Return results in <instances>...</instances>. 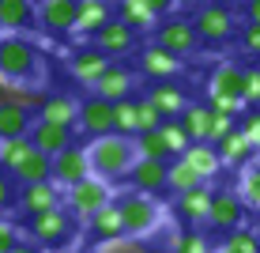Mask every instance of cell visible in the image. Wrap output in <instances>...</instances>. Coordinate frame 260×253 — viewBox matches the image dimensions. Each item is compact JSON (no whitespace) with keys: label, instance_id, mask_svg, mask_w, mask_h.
<instances>
[{"label":"cell","instance_id":"1","mask_svg":"<svg viewBox=\"0 0 260 253\" xmlns=\"http://www.w3.org/2000/svg\"><path fill=\"white\" fill-rule=\"evenodd\" d=\"M87 159H91V174L106 178V182H117V178H128L132 162H136V148H132V136L106 132V136L91 140Z\"/></svg>","mask_w":260,"mask_h":253},{"label":"cell","instance_id":"2","mask_svg":"<svg viewBox=\"0 0 260 253\" xmlns=\"http://www.w3.org/2000/svg\"><path fill=\"white\" fill-rule=\"evenodd\" d=\"M110 201H113L110 182H106V178H98V174H87L83 182H76V185L64 189V196H60V208H64L72 219H91L98 208L110 204Z\"/></svg>","mask_w":260,"mask_h":253},{"label":"cell","instance_id":"3","mask_svg":"<svg viewBox=\"0 0 260 253\" xmlns=\"http://www.w3.org/2000/svg\"><path fill=\"white\" fill-rule=\"evenodd\" d=\"M0 76L15 79V83L38 79V49L26 38H15V34L0 38Z\"/></svg>","mask_w":260,"mask_h":253},{"label":"cell","instance_id":"4","mask_svg":"<svg viewBox=\"0 0 260 253\" xmlns=\"http://www.w3.org/2000/svg\"><path fill=\"white\" fill-rule=\"evenodd\" d=\"M117 212H121L124 234H132V238H143V234L158 231V219H162L158 204L151 201V196H143V193H124V196H117Z\"/></svg>","mask_w":260,"mask_h":253},{"label":"cell","instance_id":"5","mask_svg":"<svg viewBox=\"0 0 260 253\" xmlns=\"http://www.w3.org/2000/svg\"><path fill=\"white\" fill-rule=\"evenodd\" d=\"M72 234V215L64 212V208H53V212H42L30 219V242L38 249H57L64 246Z\"/></svg>","mask_w":260,"mask_h":253},{"label":"cell","instance_id":"6","mask_svg":"<svg viewBox=\"0 0 260 253\" xmlns=\"http://www.w3.org/2000/svg\"><path fill=\"white\" fill-rule=\"evenodd\" d=\"M87 174H91V159H87V148H79V144H68L64 151H57V155H53L49 182H57L60 189L83 182Z\"/></svg>","mask_w":260,"mask_h":253},{"label":"cell","instance_id":"7","mask_svg":"<svg viewBox=\"0 0 260 253\" xmlns=\"http://www.w3.org/2000/svg\"><path fill=\"white\" fill-rule=\"evenodd\" d=\"M245 215H249V208L241 204L238 193H211V208H208V219L204 223L230 234L234 227H245Z\"/></svg>","mask_w":260,"mask_h":253},{"label":"cell","instance_id":"8","mask_svg":"<svg viewBox=\"0 0 260 253\" xmlns=\"http://www.w3.org/2000/svg\"><path fill=\"white\" fill-rule=\"evenodd\" d=\"M60 196H64V189L57 182H34V185H23L19 193H15V204L34 219V215H42V212L60 208Z\"/></svg>","mask_w":260,"mask_h":253},{"label":"cell","instance_id":"9","mask_svg":"<svg viewBox=\"0 0 260 253\" xmlns=\"http://www.w3.org/2000/svg\"><path fill=\"white\" fill-rule=\"evenodd\" d=\"M76 125L87 132V136H106V132H113V102H106V98H83L79 102V114H76Z\"/></svg>","mask_w":260,"mask_h":253},{"label":"cell","instance_id":"10","mask_svg":"<svg viewBox=\"0 0 260 253\" xmlns=\"http://www.w3.org/2000/svg\"><path fill=\"white\" fill-rule=\"evenodd\" d=\"M196 26L189 19H170L158 26V38L155 46H162L166 53H174V57H189V53H196Z\"/></svg>","mask_w":260,"mask_h":253},{"label":"cell","instance_id":"11","mask_svg":"<svg viewBox=\"0 0 260 253\" xmlns=\"http://www.w3.org/2000/svg\"><path fill=\"white\" fill-rule=\"evenodd\" d=\"M132 46H136V31L124 26L117 15H113L102 31H94V49L106 53V57H124V53H132Z\"/></svg>","mask_w":260,"mask_h":253},{"label":"cell","instance_id":"12","mask_svg":"<svg viewBox=\"0 0 260 253\" xmlns=\"http://www.w3.org/2000/svg\"><path fill=\"white\" fill-rule=\"evenodd\" d=\"M211 193H215V189H211L208 182L196 185V189H189V193H177V201H174L177 219H181L185 227L204 223V219H208V208H211Z\"/></svg>","mask_w":260,"mask_h":253},{"label":"cell","instance_id":"13","mask_svg":"<svg viewBox=\"0 0 260 253\" xmlns=\"http://www.w3.org/2000/svg\"><path fill=\"white\" fill-rule=\"evenodd\" d=\"M26 140H30L34 151H42V155H57V151H64L72 144V129L64 125H49V121H30V132H26Z\"/></svg>","mask_w":260,"mask_h":253},{"label":"cell","instance_id":"14","mask_svg":"<svg viewBox=\"0 0 260 253\" xmlns=\"http://www.w3.org/2000/svg\"><path fill=\"white\" fill-rule=\"evenodd\" d=\"M132 87H136V76L132 68H121V65H110L98 76L94 83V95L106 98V102H121V98H132Z\"/></svg>","mask_w":260,"mask_h":253},{"label":"cell","instance_id":"15","mask_svg":"<svg viewBox=\"0 0 260 253\" xmlns=\"http://www.w3.org/2000/svg\"><path fill=\"white\" fill-rule=\"evenodd\" d=\"M128 178H132V189H136V193L155 196V193H162V189H166V162L136 159V162H132V170H128Z\"/></svg>","mask_w":260,"mask_h":253},{"label":"cell","instance_id":"16","mask_svg":"<svg viewBox=\"0 0 260 253\" xmlns=\"http://www.w3.org/2000/svg\"><path fill=\"white\" fill-rule=\"evenodd\" d=\"M196 38H208V42H226L234 34V15L226 8H204L196 15Z\"/></svg>","mask_w":260,"mask_h":253},{"label":"cell","instance_id":"17","mask_svg":"<svg viewBox=\"0 0 260 253\" xmlns=\"http://www.w3.org/2000/svg\"><path fill=\"white\" fill-rule=\"evenodd\" d=\"M34 12H38V23L46 26V31L64 34V31H72V23H76V0H42Z\"/></svg>","mask_w":260,"mask_h":253},{"label":"cell","instance_id":"18","mask_svg":"<svg viewBox=\"0 0 260 253\" xmlns=\"http://www.w3.org/2000/svg\"><path fill=\"white\" fill-rule=\"evenodd\" d=\"M241 72H245V68H238L234 61H222V65H215L211 76H208L211 98H238V102H241ZM241 106H245V102H241Z\"/></svg>","mask_w":260,"mask_h":253},{"label":"cell","instance_id":"19","mask_svg":"<svg viewBox=\"0 0 260 253\" xmlns=\"http://www.w3.org/2000/svg\"><path fill=\"white\" fill-rule=\"evenodd\" d=\"M110 68V57L106 53H98L94 46H87V49H79L76 57L68 61V72L79 79V83H87V87H94L98 83V76Z\"/></svg>","mask_w":260,"mask_h":253},{"label":"cell","instance_id":"20","mask_svg":"<svg viewBox=\"0 0 260 253\" xmlns=\"http://www.w3.org/2000/svg\"><path fill=\"white\" fill-rule=\"evenodd\" d=\"M87 227H91V238L94 242H117L121 234H124V223H121V212H117V201H110V204H102L98 212L87 219Z\"/></svg>","mask_w":260,"mask_h":253},{"label":"cell","instance_id":"21","mask_svg":"<svg viewBox=\"0 0 260 253\" xmlns=\"http://www.w3.org/2000/svg\"><path fill=\"white\" fill-rule=\"evenodd\" d=\"M110 19H113L110 0H83V4H76V23H72V31L76 34H94Z\"/></svg>","mask_w":260,"mask_h":253},{"label":"cell","instance_id":"22","mask_svg":"<svg viewBox=\"0 0 260 253\" xmlns=\"http://www.w3.org/2000/svg\"><path fill=\"white\" fill-rule=\"evenodd\" d=\"M215 151H219V159H222V170H226V166H249V162L256 159V148L241 136L238 129H230L226 136L215 144Z\"/></svg>","mask_w":260,"mask_h":253},{"label":"cell","instance_id":"23","mask_svg":"<svg viewBox=\"0 0 260 253\" xmlns=\"http://www.w3.org/2000/svg\"><path fill=\"white\" fill-rule=\"evenodd\" d=\"M76 114H79V102L68 95H46L38 106V121L64 125V129H76Z\"/></svg>","mask_w":260,"mask_h":253},{"label":"cell","instance_id":"24","mask_svg":"<svg viewBox=\"0 0 260 253\" xmlns=\"http://www.w3.org/2000/svg\"><path fill=\"white\" fill-rule=\"evenodd\" d=\"M177 159L189 162L196 174H200V182H211V178L222 170V159H219V151H215V144H189L185 155H177Z\"/></svg>","mask_w":260,"mask_h":253},{"label":"cell","instance_id":"25","mask_svg":"<svg viewBox=\"0 0 260 253\" xmlns=\"http://www.w3.org/2000/svg\"><path fill=\"white\" fill-rule=\"evenodd\" d=\"M34 23H38V12H34L30 0H0V31L15 34V31H26Z\"/></svg>","mask_w":260,"mask_h":253},{"label":"cell","instance_id":"26","mask_svg":"<svg viewBox=\"0 0 260 253\" xmlns=\"http://www.w3.org/2000/svg\"><path fill=\"white\" fill-rule=\"evenodd\" d=\"M140 68L147 72V76H155V79H170V76H181V57H174V53H166L162 46H147L143 49V57H140Z\"/></svg>","mask_w":260,"mask_h":253},{"label":"cell","instance_id":"27","mask_svg":"<svg viewBox=\"0 0 260 253\" xmlns=\"http://www.w3.org/2000/svg\"><path fill=\"white\" fill-rule=\"evenodd\" d=\"M147 98L155 102V110L162 114V121H166V117H177V114L185 110V106H189V95H185L177 83H170V79H158V83L151 87V95H147Z\"/></svg>","mask_w":260,"mask_h":253},{"label":"cell","instance_id":"28","mask_svg":"<svg viewBox=\"0 0 260 253\" xmlns=\"http://www.w3.org/2000/svg\"><path fill=\"white\" fill-rule=\"evenodd\" d=\"M49 166H53V159L49 155H42V151H26V159L19 162V166L12 170V182H19V185H34V182H49Z\"/></svg>","mask_w":260,"mask_h":253},{"label":"cell","instance_id":"29","mask_svg":"<svg viewBox=\"0 0 260 253\" xmlns=\"http://www.w3.org/2000/svg\"><path fill=\"white\" fill-rule=\"evenodd\" d=\"M177 125L185 129V136H189L192 144H208V125H211V114L208 106H185L181 114H177Z\"/></svg>","mask_w":260,"mask_h":253},{"label":"cell","instance_id":"30","mask_svg":"<svg viewBox=\"0 0 260 253\" xmlns=\"http://www.w3.org/2000/svg\"><path fill=\"white\" fill-rule=\"evenodd\" d=\"M26 132H30V110H23V106L4 102V106H0V140L26 136Z\"/></svg>","mask_w":260,"mask_h":253},{"label":"cell","instance_id":"31","mask_svg":"<svg viewBox=\"0 0 260 253\" xmlns=\"http://www.w3.org/2000/svg\"><path fill=\"white\" fill-rule=\"evenodd\" d=\"M117 19L124 26H132V31H147V26H155L158 15L151 12L143 0H121V4H117Z\"/></svg>","mask_w":260,"mask_h":253},{"label":"cell","instance_id":"32","mask_svg":"<svg viewBox=\"0 0 260 253\" xmlns=\"http://www.w3.org/2000/svg\"><path fill=\"white\" fill-rule=\"evenodd\" d=\"M238 196H241V204H245V208L260 212V162H249V166H241Z\"/></svg>","mask_w":260,"mask_h":253},{"label":"cell","instance_id":"33","mask_svg":"<svg viewBox=\"0 0 260 253\" xmlns=\"http://www.w3.org/2000/svg\"><path fill=\"white\" fill-rule=\"evenodd\" d=\"M196 185H204V182H200V174H196L185 159L166 162V189H174V193H189V189H196Z\"/></svg>","mask_w":260,"mask_h":253},{"label":"cell","instance_id":"34","mask_svg":"<svg viewBox=\"0 0 260 253\" xmlns=\"http://www.w3.org/2000/svg\"><path fill=\"white\" fill-rule=\"evenodd\" d=\"M170 249L174 253H211V238L204 231H196V227H185V231H177L174 238H170Z\"/></svg>","mask_w":260,"mask_h":253},{"label":"cell","instance_id":"35","mask_svg":"<svg viewBox=\"0 0 260 253\" xmlns=\"http://www.w3.org/2000/svg\"><path fill=\"white\" fill-rule=\"evenodd\" d=\"M132 148H136V159H155V162H166L170 159V151H166L162 136H158V129L155 132H136V136H132Z\"/></svg>","mask_w":260,"mask_h":253},{"label":"cell","instance_id":"36","mask_svg":"<svg viewBox=\"0 0 260 253\" xmlns=\"http://www.w3.org/2000/svg\"><path fill=\"white\" fill-rule=\"evenodd\" d=\"M158 136H162L166 144V151H170V159H177V155H185V148H189V136H185V129L177 125V117H166L162 125H158Z\"/></svg>","mask_w":260,"mask_h":253},{"label":"cell","instance_id":"37","mask_svg":"<svg viewBox=\"0 0 260 253\" xmlns=\"http://www.w3.org/2000/svg\"><path fill=\"white\" fill-rule=\"evenodd\" d=\"M26 151H30V140H26V136L0 140V170H8V174H12V170L26 159Z\"/></svg>","mask_w":260,"mask_h":253},{"label":"cell","instance_id":"38","mask_svg":"<svg viewBox=\"0 0 260 253\" xmlns=\"http://www.w3.org/2000/svg\"><path fill=\"white\" fill-rule=\"evenodd\" d=\"M113 132L117 136H136V98L113 102Z\"/></svg>","mask_w":260,"mask_h":253},{"label":"cell","instance_id":"39","mask_svg":"<svg viewBox=\"0 0 260 253\" xmlns=\"http://www.w3.org/2000/svg\"><path fill=\"white\" fill-rule=\"evenodd\" d=\"M222 246H230L234 253H260V234L253 227H234L222 238Z\"/></svg>","mask_w":260,"mask_h":253},{"label":"cell","instance_id":"40","mask_svg":"<svg viewBox=\"0 0 260 253\" xmlns=\"http://www.w3.org/2000/svg\"><path fill=\"white\" fill-rule=\"evenodd\" d=\"M42 98H46V91H38V87H30V83H12V91H8V102L23 106V110H38Z\"/></svg>","mask_w":260,"mask_h":253},{"label":"cell","instance_id":"41","mask_svg":"<svg viewBox=\"0 0 260 253\" xmlns=\"http://www.w3.org/2000/svg\"><path fill=\"white\" fill-rule=\"evenodd\" d=\"M162 125V114L155 110L151 98H136V132H155Z\"/></svg>","mask_w":260,"mask_h":253},{"label":"cell","instance_id":"42","mask_svg":"<svg viewBox=\"0 0 260 253\" xmlns=\"http://www.w3.org/2000/svg\"><path fill=\"white\" fill-rule=\"evenodd\" d=\"M241 102H245L249 110H260V68L241 72Z\"/></svg>","mask_w":260,"mask_h":253},{"label":"cell","instance_id":"43","mask_svg":"<svg viewBox=\"0 0 260 253\" xmlns=\"http://www.w3.org/2000/svg\"><path fill=\"white\" fill-rule=\"evenodd\" d=\"M238 132L260 151V110H241V117H238Z\"/></svg>","mask_w":260,"mask_h":253},{"label":"cell","instance_id":"44","mask_svg":"<svg viewBox=\"0 0 260 253\" xmlns=\"http://www.w3.org/2000/svg\"><path fill=\"white\" fill-rule=\"evenodd\" d=\"M211 114V110H208ZM230 129H238V117H226V114H211V125H208V144H219Z\"/></svg>","mask_w":260,"mask_h":253},{"label":"cell","instance_id":"45","mask_svg":"<svg viewBox=\"0 0 260 253\" xmlns=\"http://www.w3.org/2000/svg\"><path fill=\"white\" fill-rule=\"evenodd\" d=\"M19 227L15 223H8V219H0V253H12V246H19Z\"/></svg>","mask_w":260,"mask_h":253},{"label":"cell","instance_id":"46","mask_svg":"<svg viewBox=\"0 0 260 253\" xmlns=\"http://www.w3.org/2000/svg\"><path fill=\"white\" fill-rule=\"evenodd\" d=\"M241 49L260 57V26L256 23H245V31H241Z\"/></svg>","mask_w":260,"mask_h":253},{"label":"cell","instance_id":"47","mask_svg":"<svg viewBox=\"0 0 260 253\" xmlns=\"http://www.w3.org/2000/svg\"><path fill=\"white\" fill-rule=\"evenodd\" d=\"M12 204H15V182L8 170H0V212H8Z\"/></svg>","mask_w":260,"mask_h":253},{"label":"cell","instance_id":"48","mask_svg":"<svg viewBox=\"0 0 260 253\" xmlns=\"http://www.w3.org/2000/svg\"><path fill=\"white\" fill-rule=\"evenodd\" d=\"M245 15H249V23L260 26V0H245Z\"/></svg>","mask_w":260,"mask_h":253},{"label":"cell","instance_id":"49","mask_svg":"<svg viewBox=\"0 0 260 253\" xmlns=\"http://www.w3.org/2000/svg\"><path fill=\"white\" fill-rule=\"evenodd\" d=\"M143 4H147L155 15H162V12H170V8H174V0H143Z\"/></svg>","mask_w":260,"mask_h":253},{"label":"cell","instance_id":"50","mask_svg":"<svg viewBox=\"0 0 260 253\" xmlns=\"http://www.w3.org/2000/svg\"><path fill=\"white\" fill-rule=\"evenodd\" d=\"M12 83H15V79H8V76H0V106H4V102H8V91H12Z\"/></svg>","mask_w":260,"mask_h":253},{"label":"cell","instance_id":"51","mask_svg":"<svg viewBox=\"0 0 260 253\" xmlns=\"http://www.w3.org/2000/svg\"><path fill=\"white\" fill-rule=\"evenodd\" d=\"M12 253H42L34 242H19V246H12Z\"/></svg>","mask_w":260,"mask_h":253},{"label":"cell","instance_id":"52","mask_svg":"<svg viewBox=\"0 0 260 253\" xmlns=\"http://www.w3.org/2000/svg\"><path fill=\"white\" fill-rule=\"evenodd\" d=\"M211 253H234V249H230V246H219V249H211Z\"/></svg>","mask_w":260,"mask_h":253},{"label":"cell","instance_id":"53","mask_svg":"<svg viewBox=\"0 0 260 253\" xmlns=\"http://www.w3.org/2000/svg\"><path fill=\"white\" fill-rule=\"evenodd\" d=\"M76 4H83V0H76Z\"/></svg>","mask_w":260,"mask_h":253}]
</instances>
